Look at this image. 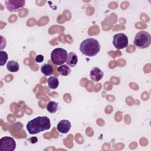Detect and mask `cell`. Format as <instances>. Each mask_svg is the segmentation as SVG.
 <instances>
[{
  "instance_id": "17",
  "label": "cell",
  "mask_w": 151,
  "mask_h": 151,
  "mask_svg": "<svg viewBox=\"0 0 151 151\" xmlns=\"http://www.w3.org/2000/svg\"><path fill=\"white\" fill-rule=\"evenodd\" d=\"M43 60H44V56L41 54L36 55V57L35 58V61L37 63H41L43 61Z\"/></svg>"
},
{
  "instance_id": "4",
  "label": "cell",
  "mask_w": 151,
  "mask_h": 151,
  "mask_svg": "<svg viewBox=\"0 0 151 151\" xmlns=\"http://www.w3.org/2000/svg\"><path fill=\"white\" fill-rule=\"evenodd\" d=\"M67 57V51L61 48H55L51 53V60L54 65H63L66 62Z\"/></svg>"
},
{
  "instance_id": "12",
  "label": "cell",
  "mask_w": 151,
  "mask_h": 151,
  "mask_svg": "<svg viewBox=\"0 0 151 151\" xmlns=\"http://www.w3.org/2000/svg\"><path fill=\"white\" fill-rule=\"evenodd\" d=\"M6 68L10 72H17L19 69V65L18 62L14 60H11L8 62Z\"/></svg>"
},
{
  "instance_id": "6",
  "label": "cell",
  "mask_w": 151,
  "mask_h": 151,
  "mask_svg": "<svg viewBox=\"0 0 151 151\" xmlns=\"http://www.w3.org/2000/svg\"><path fill=\"white\" fill-rule=\"evenodd\" d=\"M16 148L14 139L9 136H5L0 139V150L1 151H14Z\"/></svg>"
},
{
  "instance_id": "18",
  "label": "cell",
  "mask_w": 151,
  "mask_h": 151,
  "mask_svg": "<svg viewBox=\"0 0 151 151\" xmlns=\"http://www.w3.org/2000/svg\"><path fill=\"white\" fill-rule=\"evenodd\" d=\"M30 142H31V143H36L37 142V138L36 137H31V139H30Z\"/></svg>"
},
{
  "instance_id": "1",
  "label": "cell",
  "mask_w": 151,
  "mask_h": 151,
  "mask_svg": "<svg viewBox=\"0 0 151 151\" xmlns=\"http://www.w3.org/2000/svg\"><path fill=\"white\" fill-rule=\"evenodd\" d=\"M51 127L50 120L47 116H38L28 122L27 129L30 134H37Z\"/></svg>"
},
{
  "instance_id": "11",
  "label": "cell",
  "mask_w": 151,
  "mask_h": 151,
  "mask_svg": "<svg viewBox=\"0 0 151 151\" xmlns=\"http://www.w3.org/2000/svg\"><path fill=\"white\" fill-rule=\"evenodd\" d=\"M41 71L45 76H51L54 73V70L52 67L48 64H44L41 67Z\"/></svg>"
},
{
  "instance_id": "15",
  "label": "cell",
  "mask_w": 151,
  "mask_h": 151,
  "mask_svg": "<svg viewBox=\"0 0 151 151\" xmlns=\"http://www.w3.org/2000/svg\"><path fill=\"white\" fill-rule=\"evenodd\" d=\"M58 108V104L54 101H50L48 103L46 106L47 110L50 113H54L57 111Z\"/></svg>"
},
{
  "instance_id": "10",
  "label": "cell",
  "mask_w": 151,
  "mask_h": 151,
  "mask_svg": "<svg viewBox=\"0 0 151 151\" xmlns=\"http://www.w3.org/2000/svg\"><path fill=\"white\" fill-rule=\"evenodd\" d=\"M78 61V57L76 53L73 52H70L68 54L67 59L66 60V63L71 67H74L76 65Z\"/></svg>"
},
{
  "instance_id": "13",
  "label": "cell",
  "mask_w": 151,
  "mask_h": 151,
  "mask_svg": "<svg viewBox=\"0 0 151 151\" xmlns=\"http://www.w3.org/2000/svg\"><path fill=\"white\" fill-rule=\"evenodd\" d=\"M57 71L60 75H61L63 76H67L70 74L71 69L68 65L65 64H63L58 67Z\"/></svg>"
},
{
  "instance_id": "5",
  "label": "cell",
  "mask_w": 151,
  "mask_h": 151,
  "mask_svg": "<svg viewBox=\"0 0 151 151\" xmlns=\"http://www.w3.org/2000/svg\"><path fill=\"white\" fill-rule=\"evenodd\" d=\"M113 44L118 50L123 49L127 47L129 44L128 38L123 33H118L113 36Z\"/></svg>"
},
{
  "instance_id": "3",
  "label": "cell",
  "mask_w": 151,
  "mask_h": 151,
  "mask_svg": "<svg viewBox=\"0 0 151 151\" xmlns=\"http://www.w3.org/2000/svg\"><path fill=\"white\" fill-rule=\"evenodd\" d=\"M133 44L138 48L144 49L147 48L151 44V36L145 31H139L135 35Z\"/></svg>"
},
{
  "instance_id": "2",
  "label": "cell",
  "mask_w": 151,
  "mask_h": 151,
  "mask_svg": "<svg viewBox=\"0 0 151 151\" xmlns=\"http://www.w3.org/2000/svg\"><path fill=\"white\" fill-rule=\"evenodd\" d=\"M81 52L88 57L97 55L100 50V45L99 41L94 38H87L82 41L80 45Z\"/></svg>"
},
{
  "instance_id": "8",
  "label": "cell",
  "mask_w": 151,
  "mask_h": 151,
  "mask_svg": "<svg viewBox=\"0 0 151 151\" xmlns=\"http://www.w3.org/2000/svg\"><path fill=\"white\" fill-rule=\"evenodd\" d=\"M71 127V123L68 120H62L59 122L57 126L58 131L63 134L67 133Z\"/></svg>"
},
{
  "instance_id": "7",
  "label": "cell",
  "mask_w": 151,
  "mask_h": 151,
  "mask_svg": "<svg viewBox=\"0 0 151 151\" xmlns=\"http://www.w3.org/2000/svg\"><path fill=\"white\" fill-rule=\"evenodd\" d=\"M5 6L11 12L18 11L24 6L25 1L24 0H6L5 1Z\"/></svg>"
},
{
  "instance_id": "16",
  "label": "cell",
  "mask_w": 151,
  "mask_h": 151,
  "mask_svg": "<svg viewBox=\"0 0 151 151\" xmlns=\"http://www.w3.org/2000/svg\"><path fill=\"white\" fill-rule=\"evenodd\" d=\"M8 57V54L5 51H0V65L3 66L6 63Z\"/></svg>"
},
{
  "instance_id": "14",
  "label": "cell",
  "mask_w": 151,
  "mask_h": 151,
  "mask_svg": "<svg viewBox=\"0 0 151 151\" xmlns=\"http://www.w3.org/2000/svg\"><path fill=\"white\" fill-rule=\"evenodd\" d=\"M47 83L49 88L51 89L57 88L59 84L58 79L54 76H50L47 80Z\"/></svg>"
},
{
  "instance_id": "9",
  "label": "cell",
  "mask_w": 151,
  "mask_h": 151,
  "mask_svg": "<svg viewBox=\"0 0 151 151\" xmlns=\"http://www.w3.org/2000/svg\"><path fill=\"white\" fill-rule=\"evenodd\" d=\"M90 76L93 81L97 82L103 77V73L99 68L94 67L90 71Z\"/></svg>"
}]
</instances>
